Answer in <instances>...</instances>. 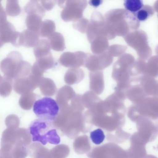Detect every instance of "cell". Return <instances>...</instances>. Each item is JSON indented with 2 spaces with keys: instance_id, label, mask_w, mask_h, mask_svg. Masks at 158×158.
Listing matches in <instances>:
<instances>
[{
  "instance_id": "6da1fadb",
  "label": "cell",
  "mask_w": 158,
  "mask_h": 158,
  "mask_svg": "<svg viewBox=\"0 0 158 158\" xmlns=\"http://www.w3.org/2000/svg\"><path fill=\"white\" fill-rule=\"evenodd\" d=\"M29 130L34 142H40L43 145L48 143L52 145L60 143V137L52 122L36 119L30 124Z\"/></svg>"
},
{
  "instance_id": "7a4b0ae2",
  "label": "cell",
  "mask_w": 158,
  "mask_h": 158,
  "mask_svg": "<svg viewBox=\"0 0 158 158\" xmlns=\"http://www.w3.org/2000/svg\"><path fill=\"white\" fill-rule=\"evenodd\" d=\"M33 111L38 119L52 122L58 116L60 107L55 100L45 97L35 102Z\"/></svg>"
},
{
  "instance_id": "3957f363",
  "label": "cell",
  "mask_w": 158,
  "mask_h": 158,
  "mask_svg": "<svg viewBox=\"0 0 158 158\" xmlns=\"http://www.w3.org/2000/svg\"><path fill=\"white\" fill-rule=\"evenodd\" d=\"M60 7L63 8L61 17L64 22H76L83 17V12L87 6L86 1H58Z\"/></svg>"
},
{
  "instance_id": "277c9868",
  "label": "cell",
  "mask_w": 158,
  "mask_h": 158,
  "mask_svg": "<svg viewBox=\"0 0 158 158\" xmlns=\"http://www.w3.org/2000/svg\"><path fill=\"white\" fill-rule=\"evenodd\" d=\"M22 61H23V57L20 52L17 51L10 52L7 57L1 62L2 72L5 76L15 79Z\"/></svg>"
},
{
  "instance_id": "5b68a950",
  "label": "cell",
  "mask_w": 158,
  "mask_h": 158,
  "mask_svg": "<svg viewBox=\"0 0 158 158\" xmlns=\"http://www.w3.org/2000/svg\"><path fill=\"white\" fill-rule=\"evenodd\" d=\"M21 33L17 32L14 26L6 21L0 23V40L1 47L5 43L10 42L15 47L21 46Z\"/></svg>"
},
{
  "instance_id": "8992f818",
  "label": "cell",
  "mask_w": 158,
  "mask_h": 158,
  "mask_svg": "<svg viewBox=\"0 0 158 158\" xmlns=\"http://www.w3.org/2000/svg\"><path fill=\"white\" fill-rule=\"evenodd\" d=\"M88 55V53L81 51L64 52L60 57L59 62L64 67L78 68L85 65Z\"/></svg>"
},
{
  "instance_id": "52a82bcc",
  "label": "cell",
  "mask_w": 158,
  "mask_h": 158,
  "mask_svg": "<svg viewBox=\"0 0 158 158\" xmlns=\"http://www.w3.org/2000/svg\"><path fill=\"white\" fill-rule=\"evenodd\" d=\"M39 32L27 29L21 33V45L26 48L35 47L39 41Z\"/></svg>"
},
{
  "instance_id": "ba28073f",
  "label": "cell",
  "mask_w": 158,
  "mask_h": 158,
  "mask_svg": "<svg viewBox=\"0 0 158 158\" xmlns=\"http://www.w3.org/2000/svg\"><path fill=\"white\" fill-rule=\"evenodd\" d=\"M85 77V73L79 68H71L65 73L64 80L67 85L77 84L83 80Z\"/></svg>"
},
{
  "instance_id": "9c48e42d",
  "label": "cell",
  "mask_w": 158,
  "mask_h": 158,
  "mask_svg": "<svg viewBox=\"0 0 158 158\" xmlns=\"http://www.w3.org/2000/svg\"><path fill=\"white\" fill-rule=\"evenodd\" d=\"M48 38L51 48L53 50L62 52L66 48L64 38L60 33L54 32Z\"/></svg>"
},
{
  "instance_id": "30bf717a",
  "label": "cell",
  "mask_w": 158,
  "mask_h": 158,
  "mask_svg": "<svg viewBox=\"0 0 158 158\" xmlns=\"http://www.w3.org/2000/svg\"><path fill=\"white\" fill-rule=\"evenodd\" d=\"M38 1L29 2L24 8V11L28 15H35L43 17L45 15L46 10L44 9Z\"/></svg>"
},
{
  "instance_id": "8fae6325",
  "label": "cell",
  "mask_w": 158,
  "mask_h": 158,
  "mask_svg": "<svg viewBox=\"0 0 158 158\" xmlns=\"http://www.w3.org/2000/svg\"><path fill=\"white\" fill-rule=\"evenodd\" d=\"M13 87L15 90L19 94L28 93L35 90L31 86L27 77L15 80Z\"/></svg>"
},
{
  "instance_id": "7c38bea8",
  "label": "cell",
  "mask_w": 158,
  "mask_h": 158,
  "mask_svg": "<svg viewBox=\"0 0 158 158\" xmlns=\"http://www.w3.org/2000/svg\"><path fill=\"white\" fill-rule=\"evenodd\" d=\"M39 87L43 95L45 96H52L57 91V87L53 80L46 77H43Z\"/></svg>"
},
{
  "instance_id": "4fadbf2b",
  "label": "cell",
  "mask_w": 158,
  "mask_h": 158,
  "mask_svg": "<svg viewBox=\"0 0 158 158\" xmlns=\"http://www.w3.org/2000/svg\"><path fill=\"white\" fill-rule=\"evenodd\" d=\"M50 45L48 40L46 39L40 40L35 47L34 53L36 59L51 53Z\"/></svg>"
},
{
  "instance_id": "5bb4252c",
  "label": "cell",
  "mask_w": 158,
  "mask_h": 158,
  "mask_svg": "<svg viewBox=\"0 0 158 158\" xmlns=\"http://www.w3.org/2000/svg\"><path fill=\"white\" fill-rule=\"evenodd\" d=\"M89 88L95 92L101 91L103 87L102 73L101 72H91L89 75Z\"/></svg>"
},
{
  "instance_id": "9a60e30c",
  "label": "cell",
  "mask_w": 158,
  "mask_h": 158,
  "mask_svg": "<svg viewBox=\"0 0 158 158\" xmlns=\"http://www.w3.org/2000/svg\"><path fill=\"white\" fill-rule=\"evenodd\" d=\"M42 17L35 15H29L26 19L27 29L39 32L42 23Z\"/></svg>"
},
{
  "instance_id": "2e32d148",
  "label": "cell",
  "mask_w": 158,
  "mask_h": 158,
  "mask_svg": "<svg viewBox=\"0 0 158 158\" xmlns=\"http://www.w3.org/2000/svg\"><path fill=\"white\" fill-rule=\"evenodd\" d=\"M36 63L43 72L52 68L54 65V60L51 53L37 59Z\"/></svg>"
},
{
  "instance_id": "e0dca14e",
  "label": "cell",
  "mask_w": 158,
  "mask_h": 158,
  "mask_svg": "<svg viewBox=\"0 0 158 158\" xmlns=\"http://www.w3.org/2000/svg\"><path fill=\"white\" fill-rule=\"evenodd\" d=\"M56 26L53 21L47 20L42 22L39 32L40 36L43 37L48 38L51 35L54 33Z\"/></svg>"
},
{
  "instance_id": "ac0fdd59",
  "label": "cell",
  "mask_w": 158,
  "mask_h": 158,
  "mask_svg": "<svg viewBox=\"0 0 158 158\" xmlns=\"http://www.w3.org/2000/svg\"><path fill=\"white\" fill-rule=\"evenodd\" d=\"M13 79L7 77L1 76L0 78V89L2 95H9L12 91L13 85Z\"/></svg>"
},
{
  "instance_id": "d6986e66",
  "label": "cell",
  "mask_w": 158,
  "mask_h": 158,
  "mask_svg": "<svg viewBox=\"0 0 158 158\" xmlns=\"http://www.w3.org/2000/svg\"><path fill=\"white\" fill-rule=\"evenodd\" d=\"M21 9L17 1H8L7 2L6 13L10 16H16L21 13Z\"/></svg>"
},
{
  "instance_id": "ffe728a7",
  "label": "cell",
  "mask_w": 158,
  "mask_h": 158,
  "mask_svg": "<svg viewBox=\"0 0 158 158\" xmlns=\"http://www.w3.org/2000/svg\"><path fill=\"white\" fill-rule=\"evenodd\" d=\"M125 8L133 13H136L143 7V2L140 0H126L124 3Z\"/></svg>"
},
{
  "instance_id": "44dd1931",
  "label": "cell",
  "mask_w": 158,
  "mask_h": 158,
  "mask_svg": "<svg viewBox=\"0 0 158 158\" xmlns=\"http://www.w3.org/2000/svg\"><path fill=\"white\" fill-rule=\"evenodd\" d=\"M90 139L96 145H100L104 141L105 135L102 129L98 128L90 133Z\"/></svg>"
},
{
  "instance_id": "7402d4cb",
  "label": "cell",
  "mask_w": 158,
  "mask_h": 158,
  "mask_svg": "<svg viewBox=\"0 0 158 158\" xmlns=\"http://www.w3.org/2000/svg\"><path fill=\"white\" fill-rule=\"evenodd\" d=\"M89 21L87 19L82 18L73 23L74 28L82 33H86Z\"/></svg>"
},
{
  "instance_id": "603a6c76",
  "label": "cell",
  "mask_w": 158,
  "mask_h": 158,
  "mask_svg": "<svg viewBox=\"0 0 158 158\" xmlns=\"http://www.w3.org/2000/svg\"><path fill=\"white\" fill-rule=\"evenodd\" d=\"M152 11L150 8H142L135 14V16L139 21H145L152 14Z\"/></svg>"
},
{
  "instance_id": "cb8c5ba5",
  "label": "cell",
  "mask_w": 158,
  "mask_h": 158,
  "mask_svg": "<svg viewBox=\"0 0 158 158\" xmlns=\"http://www.w3.org/2000/svg\"><path fill=\"white\" fill-rule=\"evenodd\" d=\"M56 1H40L42 7L46 10H50L53 9L56 4Z\"/></svg>"
},
{
  "instance_id": "d4e9b609",
  "label": "cell",
  "mask_w": 158,
  "mask_h": 158,
  "mask_svg": "<svg viewBox=\"0 0 158 158\" xmlns=\"http://www.w3.org/2000/svg\"><path fill=\"white\" fill-rule=\"evenodd\" d=\"M102 2V1H100V0H92L89 1V3L91 6L94 7H98V6L101 5Z\"/></svg>"
}]
</instances>
